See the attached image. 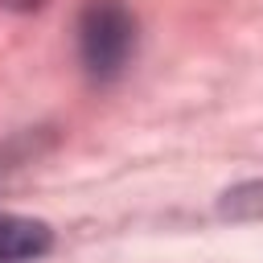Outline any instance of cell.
<instances>
[{"label":"cell","instance_id":"3957f363","mask_svg":"<svg viewBox=\"0 0 263 263\" xmlns=\"http://www.w3.org/2000/svg\"><path fill=\"white\" fill-rule=\"evenodd\" d=\"M218 210H222L226 218H238V222L263 218V181H247V185L226 189L222 201H218Z\"/></svg>","mask_w":263,"mask_h":263},{"label":"cell","instance_id":"277c9868","mask_svg":"<svg viewBox=\"0 0 263 263\" xmlns=\"http://www.w3.org/2000/svg\"><path fill=\"white\" fill-rule=\"evenodd\" d=\"M4 4H21V8H29V4H37V0H4Z\"/></svg>","mask_w":263,"mask_h":263},{"label":"cell","instance_id":"6da1fadb","mask_svg":"<svg viewBox=\"0 0 263 263\" xmlns=\"http://www.w3.org/2000/svg\"><path fill=\"white\" fill-rule=\"evenodd\" d=\"M136 53V16L119 0H90L78 16V58L90 78L107 82L123 74Z\"/></svg>","mask_w":263,"mask_h":263},{"label":"cell","instance_id":"7a4b0ae2","mask_svg":"<svg viewBox=\"0 0 263 263\" xmlns=\"http://www.w3.org/2000/svg\"><path fill=\"white\" fill-rule=\"evenodd\" d=\"M53 247V230L41 218L0 210V263H33Z\"/></svg>","mask_w":263,"mask_h":263}]
</instances>
